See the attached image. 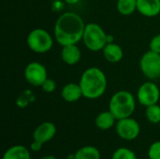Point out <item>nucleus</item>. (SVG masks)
<instances>
[{"label":"nucleus","mask_w":160,"mask_h":159,"mask_svg":"<svg viewBox=\"0 0 160 159\" xmlns=\"http://www.w3.org/2000/svg\"><path fill=\"white\" fill-rule=\"evenodd\" d=\"M85 23L75 12L68 11L58 17L54 24V38L62 47L77 44L82 39Z\"/></svg>","instance_id":"obj_1"},{"label":"nucleus","mask_w":160,"mask_h":159,"mask_svg":"<svg viewBox=\"0 0 160 159\" xmlns=\"http://www.w3.org/2000/svg\"><path fill=\"white\" fill-rule=\"evenodd\" d=\"M83 97L97 99L104 95L107 90V77L98 67H88L83 71L79 82Z\"/></svg>","instance_id":"obj_2"},{"label":"nucleus","mask_w":160,"mask_h":159,"mask_svg":"<svg viewBox=\"0 0 160 159\" xmlns=\"http://www.w3.org/2000/svg\"><path fill=\"white\" fill-rule=\"evenodd\" d=\"M136 109L134 96L126 90H121L113 94L109 102V111L117 120L131 117Z\"/></svg>","instance_id":"obj_3"},{"label":"nucleus","mask_w":160,"mask_h":159,"mask_svg":"<svg viewBox=\"0 0 160 159\" xmlns=\"http://www.w3.org/2000/svg\"><path fill=\"white\" fill-rule=\"evenodd\" d=\"M82 41L88 50L92 52L101 51L107 44V34L99 24L90 22L85 25Z\"/></svg>","instance_id":"obj_4"},{"label":"nucleus","mask_w":160,"mask_h":159,"mask_svg":"<svg viewBox=\"0 0 160 159\" xmlns=\"http://www.w3.org/2000/svg\"><path fill=\"white\" fill-rule=\"evenodd\" d=\"M26 43L32 52L45 53L52 48L53 39L47 30L43 28H35L28 34Z\"/></svg>","instance_id":"obj_5"},{"label":"nucleus","mask_w":160,"mask_h":159,"mask_svg":"<svg viewBox=\"0 0 160 159\" xmlns=\"http://www.w3.org/2000/svg\"><path fill=\"white\" fill-rule=\"evenodd\" d=\"M140 68L142 74L150 81L160 78V53L151 50L146 52L140 60Z\"/></svg>","instance_id":"obj_6"},{"label":"nucleus","mask_w":160,"mask_h":159,"mask_svg":"<svg viewBox=\"0 0 160 159\" xmlns=\"http://www.w3.org/2000/svg\"><path fill=\"white\" fill-rule=\"evenodd\" d=\"M115 131L118 137L125 141H134L141 133V127L137 120L128 117L117 120Z\"/></svg>","instance_id":"obj_7"},{"label":"nucleus","mask_w":160,"mask_h":159,"mask_svg":"<svg viewBox=\"0 0 160 159\" xmlns=\"http://www.w3.org/2000/svg\"><path fill=\"white\" fill-rule=\"evenodd\" d=\"M160 90L159 87L153 82H146L142 83L137 92V99L139 103L145 108L159 101Z\"/></svg>","instance_id":"obj_8"},{"label":"nucleus","mask_w":160,"mask_h":159,"mask_svg":"<svg viewBox=\"0 0 160 159\" xmlns=\"http://www.w3.org/2000/svg\"><path fill=\"white\" fill-rule=\"evenodd\" d=\"M24 78L30 85L40 87L42 83L48 79L47 69L41 63L31 62L25 67Z\"/></svg>","instance_id":"obj_9"},{"label":"nucleus","mask_w":160,"mask_h":159,"mask_svg":"<svg viewBox=\"0 0 160 159\" xmlns=\"http://www.w3.org/2000/svg\"><path fill=\"white\" fill-rule=\"evenodd\" d=\"M56 127L53 123L46 121L38 125L33 132V142L43 146V144L51 142L56 134Z\"/></svg>","instance_id":"obj_10"},{"label":"nucleus","mask_w":160,"mask_h":159,"mask_svg":"<svg viewBox=\"0 0 160 159\" xmlns=\"http://www.w3.org/2000/svg\"><path fill=\"white\" fill-rule=\"evenodd\" d=\"M137 10L145 17H156L160 13V0H137Z\"/></svg>","instance_id":"obj_11"},{"label":"nucleus","mask_w":160,"mask_h":159,"mask_svg":"<svg viewBox=\"0 0 160 159\" xmlns=\"http://www.w3.org/2000/svg\"><path fill=\"white\" fill-rule=\"evenodd\" d=\"M61 58L63 62L68 66L78 64L82 58V52L76 44L63 46L61 51Z\"/></svg>","instance_id":"obj_12"},{"label":"nucleus","mask_w":160,"mask_h":159,"mask_svg":"<svg viewBox=\"0 0 160 159\" xmlns=\"http://www.w3.org/2000/svg\"><path fill=\"white\" fill-rule=\"evenodd\" d=\"M61 97L66 102L73 103L80 100L83 97V95L79 83L69 82L62 88Z\"/></svg>","instance_id":"obj_13"},{"label":"nucleus","mask_w":160,"mask_h":159,"mask_svg":"<svg viewBox=\"0 0 160 159\" xmlns=\"http://www.w3.org/2000/svg\"><path fill=\"white\" fill-rule=\"evenodd\" d=\"M102 52H103V55L105 59L109 63H112V64L119 63L123 59V56H124L123 49L121 48L120 45L114 42L107 43L105 47L103 48Z\"/></svg>","instance_id":"obj_14"},{"label":"nucleus","mask_w":160,"mask_h":159,"mask_svg":"<svg viewBox=\"0 0 160 159\" xmlns=\"http://www.w3.org/2000/svg\"><path fill=\"white\" fill-rule=\"evenodd\" d=\"M116 122L117 119L109 110L99 112L95 119V125L100 130L111 129L112 127L116 125Z\"/></svg>","instance_id":"obj_15"},{"label":"nucleus","mask_w":160,"mask_h":159,"mask_svg":"<svg viewBox=\"0 0 160 159\" xmlns=\"http://www.w3.org/2000/svg\"><path fill=\"white\" fill-rule=\"evenodd\" d=\"M2 159H31V155L27 147L17 144L10 146L4 153Z\"/></svg>","instance_id":"obj_16"},{"label":"nucleus","mask_w":160,"mask_h":159,"mask_svg":"<svg viewBox=\"0 0 160 159\" xmlns=\"http://www.w3.org/2000/svg\"><path fill=\"white\" fill-rule=\"evenodd\" d=\"M73 159H101V155L97 147L85 145L77 150Z\"/></svg>","instance_id":"obj_17"},{"label":"nucleus","mask_w":160,"mask_h":159,"mask_svg":"<svg viewBox=\"0 0 160 159\" xmlns=\"http://www.w3.org/2000/svg\"><path fill=\"white\" fill-rule=\"evenodd\" d=\"M116 8L124 16H129L137 10V0H117Z\"/></svg>","instance_id":"obj_18"},{"label":"nucleus","mask_w":160,"mask_h":159,"mask_svg":"<svg viewBox=\"0 0 160 159\" xmlns=\"http://www.w3.org/2000/svg\"><path fill=\"white\" fill-rule=\"evenodd\" d=\"M145 117L148 122L158 125L160 124V106L157 103L146 107Z\"/></svg>","instance_id":"obj_19"},{"label":"nucleus","mask_w":160,"mask_h":159,"mask_svg":"<svg viewBox=\"0 0 160 159\" xmlns=\"http://www.w3.org/2000/svg\"><path fill=\"white\" fill-rule=\"evenodd\" d=\"M112 159H138V157L132 150L126 147H120L113 152Z\"/></svg>","instance_id":"obj_20"},{"label":"nucleus","mask_w":160,"mask_h":159,"mask_svg":"<svg viewBox=\"0 0 160 159\" xmlns=\"http://www.w3.org/2000/svg\"><path fill=\"white\" fill-rule=\"evenodd\" d=\"M35 100V96L30 90H25L23 91L17 98L16 104L20 108H25L28 106L29 103L33 102Z\"/></svg>","instance_id":"obj_21"},{"label":"nucleus","mask_w":160,"mask_h":159,"mask_svg":"<svg viewBox=\"0 0 160 159\" xmlns=\"http://www.w3.org/2000/svg\"><path fill=\"white\" fill-rule=\"evenodd\" d=\"M148 158L160 159V141L153 142L148 149Z\"/></svg>","instance_id":"obj_22"},{"label":"nucleus","mask_w":160,"mask_h":159,"mask_svg":"<svg viewBox=\"0 0 160 159\" xmlns=\"http://www.w3.org/2000/svg\"><path fill=\"white\" fill-rule=\"evenodd\" d=\"M41 87V89L43 90V92H45V93H52V92H54L55 91V89H56V82L52 80V79H50V78H48L43 83H42V85L40 86Z\"/></svg>","instance_id":"obj_23"},{"label":"nucleus","mask_w":160,"mask_h":159,"mask_svg":"<svg viewBox=\"0 0 160 159\" xmlns=\"http://www.w3.org/2000/svg\"><path fill=\"white\" fill-rule=\"evenodd\" d=\"M149 50L160 53V34L156 35L155 37H153V38L150 40L149 43Z\"/></svg>","instance_id":"obj_24"},{"label":"nucleus","mask_w":160,"mask_h":159,"mask_svg":"<svg viewBox=\"0 0 160 159\" xmlns=\"http://www.w3.org/2000/svg\"><path fill=\"white\" fill-rule=\"evenodd\" d=\"M42 148V145H40L39 143L36 142H32L31 145H30V150L33 152H39Z\"/></svg>","instance_id":"obj_25"},{"label":"nucleus","mask_w":160,"mask_h":159,"mask_svg":"<svg viewBox=\"0 0 160 159\" xmlns=\"http://www.w3.org/2000/svg\"><path fill=\"white\" fill-rule=\"evenodd\" d=\"M64 1L68 5H74V4H77L80 0H64Z\"/></svg>","instance_id":"obj_26"},{"label":"nucleus","mask_w":160,"mask_h":159,"mask_svg":"<svg viewBox=\"0 0 160 159\" xmlns=\"http://www.w3.org/2000/svg\"><path fill=\"white\" fill-rule=\"evenodd\" d=\"M113 42V37L112 35H107V43Z\"/></svg>","instance_id":"obj_27"},{"label":"nucleus","mask_w":160,"mask_h":159,"mask_svg":"<svg viewBox=\"0 0 160 159\" xmlns=\"http://www.w3.org/2000/svg\"><path fill=\"white\" fill-rule=\"evenodd\" d=\"M40 159H56V157H53V156H45V157H41Z\"/></svg>","instance_id":"obj_28"},{"label":"nucleus","mask_w":160,"mask_h":159,"mask_svg":"<svg viewBox=\"0 0 160 159\" xmlns=\"http://www.w3.org/2000/svg\"><path fill=\"white\" fill-rule=\"evenodd\" d=\"M159 126H160V124H159Z\"/></svg>","instance_id":"obj_29"}]
</instances>
